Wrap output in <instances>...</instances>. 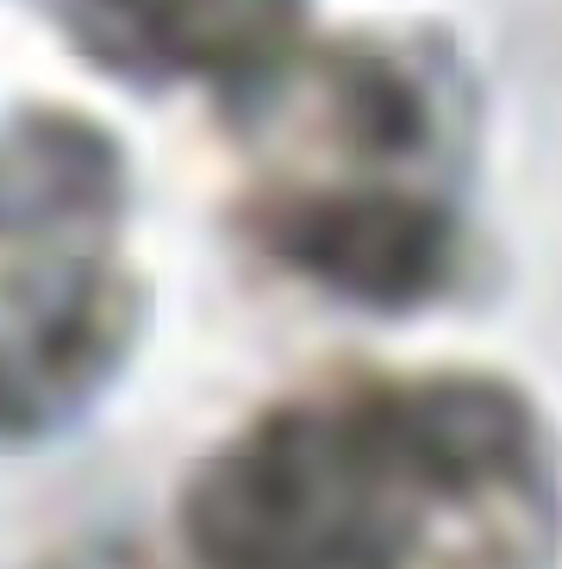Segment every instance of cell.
Instances as JSON below:
<instances>
[{
    "instance_id": "3957f363",
    "label": "cell",
    "mask_w": 562,
    "mask_h": 569,
    "mask_svg": "<svg viewBox=\"0 0 562 569\" xmlns=\"http://www.w3.org/2000/svg\"><path fill=\"white\" fill-rule=\"evenodd\" d=\"M76 13L126 51L213 57L250 44L275 19V0H76Z\"/></svg>"
},
{
    "instance_id": "7a4b0ae2",
    "label": "cell",
    "mask_w": 562,
    "mask_h": 569,
    "mask_svg": "<svg viewBox=\"0 0 562 569\" xmlns=\"http://www.w3.org/2000/svg\"><path fill=\"white\" fill-rule=\"evenodd\" d=\"M257 232L281 263L369 301L425 295L444 269L456 82L425 44L357 38L269 88Z\"/></svg>"
},
{
    "instance_id": "6da1fadb",
    "label": "cell",
    "mask_w": 562,
    "mask_h": 569,
    "mask_svg": "<svg viewBox=\"0 0 562 569\" xmlns=\"http://www.w3.org/2000/svg\"><path fill=\"white\" fill-rule=\"evenodd\" d=\"M219 569H544L550 476L481 382H357L281 407L200 495Z\"/></svg>"
}]
</instances>
